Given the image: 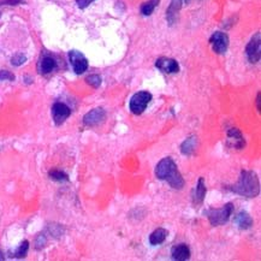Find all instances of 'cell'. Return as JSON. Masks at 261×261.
<instances>
[{
	"label": "cell",
	"mask_w": 261,
	"mask_h": 261,
	"mask_svg": "<svg viewBox=\"0 0 261 261\" xmlns=\"http://www.w3.org/2000/svg\"><path fill=\"white\" fill-rule=\"evenodd\" d=\"M234 212V205L231 202L224 205L222 208H212L205 212L212 226H219L226 224Z\"/></svg>",
	"instance_id": "3"
},
{
	"label": "cell",
	"mask_w": 261,
	"mask_h": 261,
	"mask_svg": "<svg viewBox=\"0 0 261 261\" xmlns=\"http://www.w3.org/2000/svg\"><path fill=\"white\" fill-rule=\"evenodd\" d=\"M206 193H207V188L205 186V180H203V177H200L198 178L196 188H195L194 195H193L194 205H201V203L203 202V200H205V196H206Z\"/></svg>",
	"instance_id": "14"
},
{
	"label": "cell",
	"mask_w": 261,
	"mask_h": 261,
	"mask_svg": "<svg viewBox=\"0 0 261 261\" xmlns=\"http://www.w3.org/2000/svg\"><path fill=\"white\" fill-rule=\"evenodd\" d=\"M235 223L237 224L238 228L242 230H248L253 226V219H252L248 212L246 211L238 212L236 217H235Z\"/></svg>",
	"instance_id": "15"
},
{
	"label": "cell",
	"mask_w": 261,
	"mask_h": 261,
	"mask_svg": "<svg viewBox=\"0 0 261 261\" xmlns=\"http://www.w3.org/2000/svg\"><path fill=\"white\" fill-rule=\"evenodd\" d=\"M209 44H211L212 50H213L217 55H224L229 48L228 34L223 32L213 33V35L209 38Z\"/></svg>",
	"instance_id": "6"
},
{
	"label": "cell",
	"mask_w": 261,
	"mask_h": 261,
	"mask_svg": "<svg viewBox=\"0 0 261 261\" xmlns=\"http://www.w3.org/2000/svg\"><path fill=\"white\" fill-rule=\"evenodd\" d=\"M150 101H152V94L149 92H138L136 94L132 95V98L130 99L129 109L134 115L138 116L142 115L144 110L147 109Z\"/></svg>",
	"instance_id": "4"
},
{
	"label": "cell",
	"mask_w": 261,
	"mask_h": 261,
	"mask_svg": "<svg viewBox=\"0 0 261 261\" xmlns=\"http://www.w3.org/2000/svg\"><path fill=\"white\" fill-rule=\"evenodd\" d=\"M172 259L177 261H186L190 258V249L188 245L186 243H181V245H176L171 249Z\"/></svg>",
	"instance_id": "13"
},
{
	"label": "cell",
	"mask_w": 261,
	"mask_h": 261,
	"mask_svg": "<svg viewBox=\"0 0 261 261\" xmlns=\"http://www.w3.org/2000/svg\"><path fill=\"white\" fill-rule=\"evenodd\" d=\"M57 67V62L52 57L46 56L40 61L39 63V72L41 75H47V73L52 72Z\"/></svg>",
	"instance_id": "16"
},
{
	"label": "cell",
	"mask_w": 261,
	"mask_h": 261,
	"mask_svg": "<svg viewBox=\"0 0 261 261\" xmlns=\"http://www.w3.org/2000/svg\"><path fill=\"white\" fill-rule=\"evenodd\" d=\"M71 115V110L63 103H56L52 106V117L56 126H62Z\"/></svg>",
	"instance_id": "8"
},
{
	"label": "cell",
	"mask_w": 261,
	"mask_h": 261,
	"mask_svg": "<svg viewBox=\"0 0 261 261\" xmlns=\"http://www.w3.org/2000/svg\"><path fill=\"white\" fill-rule=\"evenodd\" d=\"M24 2V0H0V5H18Z\"/></svg>",
	"instance_id": "27"
},
{
	"label": "cell",
	"mask_w": 261,
	"mask_h": 261,
	"mask_svg": "<svg viewBox=\"0 0 261 261\" xmlns=\"http://www.w3.org/2000/svg\"><path fill=\"white\" fill-rule=\"evenodd\" d=\"M246 55L252 64L259 63L261 59V34L257 33L246 47Z\"/></svg>",
	"instance_id": "5"
},
{
	"label": "cell",
	"mask_w": 261,
	"mask_h": 261,
	"mask_svg": "<svg viewBox=\"0 0 261 261\" xmlns=\"http://www.w3.org/2000/svg\"><path fill=\"white\" fill-rule=\"evenodd\" d=\"M155 66L158 67L160 71L165 73H177L180 71V64L177 61L172 58H167V57H161L155 62Z\"/></svg>",
	"instance_id": "10"
},
{
	"label": "cell",
	"mask_w": 261,
	"mask_h": 261,
	"mask_svg": "<svg viewBox=\"0 0 261 261\" xmlns=\"http://www.w3.org/2000/svg\"><path fill=\"white\" fill-rule=\"evenodd\" d=\"M155 176L158 180L165 181L170 184L171 188L176 190H181L184 187L182 175L178 171L174 159L170 157L164 158L163 160L159 161L157 167H155Z\"/></svg>",
	"instance_id": "2"
},
{
	"label": "cell",
	"mask_w": 261,
	"mask_h": 261,
	"mask_svg": "<svg viewBox=\"0 0 261 261\" xmlns=\"http://www.w3.org/2000/svg\"><path fill=\"white\" fill-rule=\"evenodd\" d=\"M69 59H70V63L72 65V69L75 73H77V75H82L83 72L87 71L88 69V61L87 58L82 55L81 52H78V51H70L69 52Z\"/></svg>",
	"instance_id": "7"
},
{
	"label": "cell",
	"mask_w": 261,
	"mask_h": 261,
	"mask_svg": "<svg viewBox=\"0 0 261 261\" xmlns=\"http://www.w3.org/2000/svg\"><path fill=\"white\" fill-rule=\"evenodd\" d=\"M105 121H106V111L101 107L92 110L83 117V124L86 127H96Z\"/></svg>",
	"instance_id": "9"
},
{
	"label": "cell",
	"mask_w": 261,
	"mask_h": 261,
	"mask_svg": "<svg viewBox=\"0 0 261 261\" xmlns=\"http://www.w3.org/2000/svg\"><path fill=\"white\" fill-rule=\"evenodd\" d=\"M228 146L235 149H242L246 146V140L242 136V132L238 129H230L228 131Z\"/></svg>",
	"instance_id": "11"
},
{
	"label": "cell",
	"mask_w": 261,
	"mask_h": 261,
	"mask_svg": "<svg viewBox=\"0 0 261 261\" xmlns=\"http://www.w3.org/2000/svg\"><path fill=\"white\" fill-rule=\"evenodd\" d=\"M183 0H172L170 6L166 11V19L169 25H174L178 19V13H180L181 7H182Z\"/></svg>",
	"instance_id": "12"
},
{
	"label": "cell",
	"mask_w": 261,
	"mask_h": 261,
	"mask_svg": "<svg viewBox=\"0 0 261 261\" xmlns=\"http://www.w3.org/2000/svg\"><path fill=\"white\" fill-rule=\"evenodd\" d=\"M86 82L89 86H92L93 88H99L101 86V77L99 75H89L86 78Z\"/></svg>",
	"instance_id": "22"
},
{
	"label": "cell",
	"mask_w": 261,
	"mask_h": 261,
	"mask_svg": "<svg viewBox=\"0 0 261 261\" xmlns=\"http://www.w3.org/2000/svg\"><path fill=\"white\" fill-rule=\"evenodd\" d=\"M48 176H50L51 180L56 181V182H66V181H69V176L63 171H59V170H52V171L48 172Z\"/></svg>",
	"instance_id": "20"
},
{
	"label": "cell",
	"mask_w": 261,
	"mask_h": 261,
	"mask_svg": "<svg viewBox=\"0 0 261 261\" xmlns=\"http://www.w3.org/2000/svg\"><path fill=\"white\" fill-rule=\"evenodd\" d=\"M260 98H261V93H258V95H257V101H255V103H257V110L258 111H261V107H260Z\"/></svg>",
	"instance_id": "28"
},
{
	"label": "cell",
	"mask_w": 261,
	"mask_h": 261,
	"mask_svg": "<svg viewBox=\"0 0 261 261\" xmlns=\"http://www.w3.org/2000/svg\"><path fill=\"white\" fill-rule=\"evenodd\" d=\"M0 81H15V75L7 70H0Z\"/></svg>",
	"instance_id": "24"
},
{
	"label": "cell",
	"mask_w": 261,
	"mask_h": 261,
	"mask_svg": "<svg viewBox=\"0 0 261 261\" xmlns=\"http://www.w3.org/2000/svg\"><path fill=\"white\" fill-rule=\"evenodd\" d=\"M25 62H27V57H25L23 53H17V55L11 58V64H12L13 66H21Z\"/></svg>",
	"instance_id": "23"
},
{
	"label": "cell",
	"mask_w": 261,
	"mask_h": 261,
	"mask_svg": "<svg viewBox=\"0 0 261 261\" xmlns=\"http://www.w3.org/2000/svg\"><path fill=\"white\" fill-rule=\"evenodd\" d=\"M198 138L195 135L189 136L184 142L181 144V152L183 153L184 155H192L193 153L196 150L197 143H198Z\"/></svg>",
	"instance_id": "17"
},
{
	"label": "cell",
	"mask_w": 261,
	"mask_h": 261,
	"mask_svg": "<svg viewBox=\"0 0 261 261\" xmlns=\"http://www.w3.org/2000/svg\"><path fill=\"white\" fill-rule=\"evenodd\" d=\"M226 189L243 197H257L260 194L259 178L255 172L243 170L237 182L232 186H229Z\"/></svg>",
	"instance_id": "1"
},
{
	"label": "cell",
	"mask_w": 261,
	"mask_h": 261,
	"mask_svg": "<svg viewBox=\"0 0 261 261\" xmlns=\"http://www.w3.org/2000/svg\"><path fill=\"white\" fill-rule=\"evenodd\" d=\"M94 0H76V4L79 8H86L89 6Z\"/></svg>",
	"instance_id": "26"
},
{
	"label": "cell",
	"mask_w": 261,
	"mask_h": 261,
	"mask_svg": "<svg viewBox=\"0 0 261 261\" xmlns=\"http://www.w3.org/2000/svg\"><path fill=\"white\" fill-rule=\"evenodd\" d=\"M28 251H29V242H28L27 240L23 241V242L21 243L18 247H17V249L15 252H13L12 255L11 257H15V258H24L25 255H27Z\"/></svg>",
	"instance_id": "21"
},
{
	"label": "cell",
	"mask_w": 261,
	"mask_h": 261,
	"mask_svg": "<svg viewBox=\"0 0 261 261\" xmlns=\"http://www.w3.org/2000/svg\"><path fill=\"white\" fill-rule=\"evenodd\" d=\"M159 2H160V0H148V1H146L141 6V13L143 16H150L153 11H154V8L159 5Z\"/></svg>",
	"instance_id": "19"
},
{
	"label": "cell",
	"mask_w": 261,
	"mask_h": 261,
	"mask_svg": "<svg viewBox=\"0 0 261 261\" xmlns=\"http://www.w3.org/2000/svg\"><path fill=\"white\" fill-rule=\"evenodd\" d=\"M46 242L47 240L46 237H45V235H39L35 240V248L38 249V251H40V249H42L45 246H46Z\"/></svg>",
	"instance_id": "25"
},
{
	"label": "cell",
	"mask_w": 261,
	"mask_h": 261,
	"mask_svg": "<svg viewBox=\"0 0 261 261\" xmlns=\"http://www.w3.org/2000/svg\"><path fill=\"white\" fill-rule=\"evenodd\" d=\"M5 259V257H4V254H2V252L0 251V260H4Z\"/></svg>",
	"instance_id": "29"
},
{
	"label": "cell",
	"mask_w": 261,
	"mask_h": 261,
	"mask_svg": "<svg viewBox=\"0 0 261 261\" xmlns=\"http://www.w3.org/2000/svg\"><path fill=\"white\" fill-rule=\"evenodd\" d=\"M167 235H169V231L164 228H159L157 230H154L149 236V243L152 246L161 245V243L166 240Z\"/></svg>",
	"instance_id": "18"
}]
</instances>
